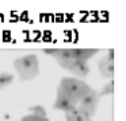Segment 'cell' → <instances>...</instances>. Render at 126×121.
Returning <instances> with one entry per match:
<instances>
[{
  "mask_svg": "<svg viewBox=\"0 0 126 121\" xmlns=\"http://www.w3.org/2000/svg\"><path fill=\"white\" fill-rule=\"evenodd\" d=\"M90 85L84 82L83 79L79 78H72V77H64L61 78L60 83L57 86V90L68 96L71 99L79 104V101L90 91Z\"/></svg>",
  "mask_w": 126,
  "mask_h": 121,
  "instance_id": "1",
  "label": "cell"
},
{
  "mask_svg": "<svg viewBox=\"0 0 126 121\" xmlns=\"http://www.w3.org/2000/svg\"><path fill=\"white\" fill-rule=\"evenodd\" d=\"M14 67L18 70L19 81H31L39 74V62L37 55L29 54V55L20 56L14 61Z\"/></svg>",
  "mask_w": 126,
  "mask_h": 121,
  "instance_id": "2",
  "label": "cell"
},
{
  "mask_svg": "<svg viewBox=\"0 0 126 121\" xmlns=\"http://www.w3.org/2000/svg\"><path fill=\"white\" fill-rule=\"evenodd\" d=\"M99 101H100V97H99L98 91L94 90V89L91 88L90 91H88V93L79 101L77 108H79V109H81L83 112L88 116V117H92V116L96 113Z\"/></svg>",
  "mask_w": 126,
  "mask_h": 121,
  "instance_id": "3",
  "label": "cell"
},
{
  "mask_svg": "<svg viewBox=\"0 0 126 121\" xmlns=\"http://www.w3.org/2000/svg\"><path fill=\"white\" fill-rule=\"evenodd\" d=\"M44 53L53 56L57 61V63L65 70L75 61L73 54H72V48H45Z\"/></svg>",
  "mask_w": 126,
  "mask_h": 121,
  "instance_id": "4",
  "label": "cell"
},
{
  "mask_svg": "<svg viewBox=\"0 0 126 121\" xmlns=\"http://www.w3.org/2000/svg\"><path fill=\"white\" fill-rule=\"evenodd\" d=\"M99 73L103 78H112L114 77V50L110 48L107 56H103L98 62Z\"/></svg>",
  "mask_w": 126,
  "mask_h": 121,
  "instance_id": "5",
  "label": "cell"
},
{
  "mask_svg": "<svg viewBox=\"0 0 126 121\" xmlns=\"http://www.w3.org/2000/svg\"><path fill=\"white\" fill-rule=\"evenodd\" d=\"M77 106V102H75L73 99H71L68 96H65L64 93H61L60 90H57V98H56V102L53 105V109L56 110H63L64 113L69 112V110L75 109Z\"/></svg>",
  "mask_w": 126,
  "mask_h": 121,
  "instance_id": "6",
  "label": "cell"
},
{
  "mask_svg": "<svg viewBox=\"0 0 126 121\" xmlns=\"http://www.w3.org/2000/svg\"><path fill=\"white\" fill-rule=\"evenodd\" d=\"M68 71H71L73 75L79 78H85L90 73V66H88L87 62H83V61H76L75 59L71 65L68 66Z\"/></svg>",
  "mask_w": 126,
  "mask_h": 121,
  "instance_id": "7",
  "label": "cell"
},
{
  "mask_svg": "<svg viewBox=\"0 0 126 121\" xmlns=\"http://www.w3.org/2000/svg\"><path fill=\"white\" fill-rule=\"evenodd\" d=\"M99 50L98 48H72V54H73V58L76 61H83L87 62L90 58H92L95 54H98Z\"/></svg>",
  "mask_w": 126,
  "mask_h": 121,
  "instance_id": "8",
  "label": "cell"
},
{
  "mask_svg": "<svg viewBox=\"0 0 126 121\" xmlns=\"http://www.w3.org/2000/svg\"><path fill=\"white\" fill-rule=\"evenodd\" d=\"M65 118H66V121H91V117H88L77 106L75 109L69 110V112H65Z\"/></svg>",
  "mask_w": 126,
  "mask_h": 121,
  "instance_id": "9",
  "label": "cell"
},
{
  "mask_svg": "<svg viewBox=\"0 0 126 121\" xmlns=\"http://www.w3.org/2000/svg\"><path fill=\"white\" fill-rule=\"evenodd\" d=\"M12 81H14V74L7 73V71L0 73V89L7 88V86H8Z\"/></svg>",
  "mask_w": 126,
  "mask_h": 121,
  "instance_id": "10",
  "label": "cell"
},
{
  "mask_svg": "<svg viewBox=\"0 0 126 121\" xmlns=\"http://www.w3.org/2000/svg\"><path fill=\"white\" fill-rule=\"evenodd\" d=\"M114 93V81L110 79L106 85H103L100 91H98L99 97H103V96H109V94H112Z\"/></svg>",
  "mask_w": 126,
  "mask_h": 121,
  "instance_id": "11",
  "label": "cell"
},
{
  "mask_svg": "<svg viewBox=\"0 0 126 121\" xmlns=\"http://www.w3.org/2000/svg\"><path fill=\"white\" fill-rule=\"evenodd\" d=\"M30 110V114H34V116H39V117H46V110L42 105H35V106H30L29 108Z\"/></svg>",
  "mask_w": 126,
  "mask_h": 121,
  "instance_id": "12",
  "label": "cell"
},
{
  "mask_svg": "<svg viewBox=\"0 0 126 121\" xmlns=\"http://www.w3.org/2000/svg\"><path fill=\"white\" fill-rule=\"evenodd\" d=\"M20 121H49L47 117H39V116H34V114H27L25 117H22Z\"/></svg>",
  "mask_w": 126,
  "mask_h": 121,
  "instance_id": "13",
  "label": "cell"
}]
</instances>
